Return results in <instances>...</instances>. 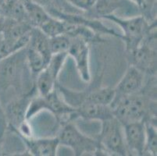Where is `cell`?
<instances>
[{
  "label": "cell",
  "mask_w": 157,
  "mask_h": 156,
  "mask_svg": "<svg viewBox=\"0 0 157 156\" xmlns=\"http://www.w3.org/2000/svg\"><path fill=\"white\" fill-rule=\"evenodd\" d=\"M145 1L147 4V6H148V10L150 11V13H151V10H152V7H153L154 5H155V2H156V0H145Z\"/></svg>",
  "instance_id": "obj_29"
},
{
  "label": "cell",
  "mask_w": 157,
  "mask_h": 156,
  "mask_svg": "<svg viewBox=\"0 0 157 156\" xmlns=\"http://www.w3.org/2000/svg\"><path fill=\"white\" fill-rule=\"evenodd\" d=\"M103 19L109 20L117 24L123 30L124 34L121 35V38L126 44L128 54L131 53L139 46L147 34L156 28V23L149 24L148 20L143 15L124 19L114 14H110L105 16Z\"/></svg>",
  "instance_id": "obj_4"
},
{
  "label": "cell",
  "mask_w": 157,
  "mask_h": 156,
  "mask_svg": "<svg viewBox=\"0 0 157 156\" xmlns=\"http://www.w3.org/2000/svg\"><path fill=\"white\" fill-rule=\"evenodd\" d=\"M1 1H2V0H0V2H1Z\"/></svg>",
  "instance_id": "obj_31"
},
{
  "label": "cell",
  "mask_w": 157,
  "mask_h": 156,
  "mask_svg": "<svg viewBox=\"0 0 157 156\" xmlns=\"http://www.w3.org/2000/svg\"><path fill=\"white\" fill-rule=\"evenodd\" d=\"M122 128L123 125L115 116L102 121L100 134L96 140L102 153L121 156L128 154Z\"/></svg>",
  "instance_id": "obj_6"
},
{
  "label": "cell",
  "mask_w": 157,
  "mask_h": 156,
  "mask_svg": "<svg viewBox=\"0 0 157 156\" xmlns=\"http://www.w3.org/2000/svg\"><path fill=\"white\" fill-rule=\"evenodd\" d=\"M129 55L131 65L148 75L156 74V34L155 29L148 33L139 46Z\"/></svg>",
  "instance_id": "obj_8"
},
{
  "label": "cell",
  "mask_w": 157,
  "mask_h": 156,
  "mask_svg": "<svg viewBox=\"0 0 157 156\" xmlns=\"http://www.w3.org/2000/svg\"><path fill=\"white\" fill-rule=\"evenodd\" d=\"M25 51L28 68L32 75L36 77L37 74L46 67L48 60L42 54L40 53L39 51L29 45L25 47Z\"/></svg>",
  "instance_id": "obj_19"
},
{
  "label": "cell",
  "mask_w": 157,
  "mask_h": 156,
  "mask_svg": "<svg viewBox=\"0 0 157 156\" xmlns=\"http://www.w3.org/2000/svg\"><path fill=\"white\" fill-rule=\"evenodd\" d=\"M76 118L80 117L88 120H103L113 117L110 105L96 104V103H82L78 107L74 108Z\"/></svg>",
  "instance_id": "obj_15"
},
{
  "label": "cell",
  "mask_w": 157,
  "mask_h": 156,
  "mask_svg": "<svg viewBox=\"0 0 157 156\" xmlns=\"http://www.w3.org/2000/svg\"><path fill=\"white\" fill-rule=\"evenodd\" d=\"M124 0H96L91 10L86 13L92 19L103 18L105 16L113 14L117 10L121 8Z\"/></svg>",
  "instance_id": "obj_18"
},
{
  "label": "cell",
  "mask_w": 157,
  "mask_h": 156,
  "mask_svg": "<svg viewBox=\"0 0 157 156\" xmlns=\"http://www.w3.org/2000/svg\"><path fill=\"white\" fill-rule=\"evenodd\" d=\"M30 36H31V32L23 36L21 39L15 42L2 38L0 40V60L3 59L6 57L12 55L16 51L25 48L29 42Z\"/></svg>",
  "instance_id": "obj_22"
},
{
  "label": "cell",
  "mask_w": 157,
  "mask_h": 156,
  "mask_svg": "<svg viewBox=\"0 0 157 156\" xmlns=\"http://www.w3.org/2000/svg\"><path fill=\"white\" fill-rule=\"evenodd\" d=\"M0 10L1 14L6 17L17 21L29 23L21 0H2L0 2Z\"/></svg>",
  "instance_id": "obj_17"
},
{
  "label": "cell",
  "mask_w": 157,
  "mask_h": 156,
  "mask_svg": "<svg viewBox=\"0 0 157 156\" xmlns=\"http://www.w3.org/2000/svg\"><path fill=\"white\" fill-rule=\"evenodd\" d=\"M7 130H8V123L6 117L5 111L0 103V143L3 139Z\"/></svg>",
  "instance_id": "obj_26"
},
{
  "label": "cell",
  "mask_w": 157,
  "mask_h": 156,
  "mask_svg": "<svg viewBox=\"0 0 157 156\" xmlns=\"http://www.w3.org/2000/svg\"><path fill=\"white\" fill-rule=\"evenodd\" d=\"M6 22V17L3 15L0 14V34H2V31H3L4 26H5Z\"/></svg>",
  "instance_id": "obj_28"
},
{
  "label": "cell",
  "mask_w": 157,
  "mask_h": 156,
  "mask_svg": "<svg viewBox=\"0 0 157 156\" xmlns=\"http://www.w3.org/2000/svg\"><path fill=\"white\" fill-rule=\"evenodd\" d=\"M67 56V52L52 54L46 67L37 74L35 81L38 88L47 91L55 88L58 76Z\"/></svg>",
  "instance_id": "obj_10"
},
{
  "label": "cell",
  "mask_w": 157,
  "mask_h": 156,
  "mask_svg": "<svg viewBox=\"0 0 157 156\" xmlns=\"http://www.w3.org/2000/svg\"><path fill=\"white\" fill-rule=\"evenodd\" d=\"M42 110H47L55 116L59 124L73 121L76 118L75 111L63 99L56 88L45 95H35L31 99L26 113L27 120L35 116Z\"/></svg>",
  "instance_id": "obj_3"
},
{
  "label": "cell",
  "mask_w": 157,
  "mask_h": 156,
  "mask_svg": "<svg viewBox=\"0 0 157 156\" xmlns=\"http://www.w3.org/2000/svg\"><path fill=\"white\" fill-rule=\"evenodd\" d=\"M56 137L59 145L71 148L74 155H93L102 153L97 140L82 134L72 121L61 124Z\"/></svg>",
  "instance_id": "obj_5"
},
{
  "label": "cell",
  "mask_w": 157,
  "mask_h": 156,
  "mask_svg": "<svg viewBox=\"0 0 157 156\" xmlns=\"http://www.w3.org/2000/svg\"><path fill=\"white\" fill-rule=\"evenodd\" d=\"M123 128L128 152L135 155H144L146 139L145 121L128 123L123 126Z\"/></svg>",
  "instance_id": "obj_11"
},
{
  "label": "cell",
  "mask_w": 157,
  "mask_h": 156,
  "mask_svg": "<svg viewBox=\"0 0 157 156\" xmlns=\"http://www.w3.org/2000/svg\"><path fill=\"white\" fill-rule=\"evenodd\" d=\"M113 116L123 126L128 123L156 119V101L142 91L115 98L110 104Z\"/></svg>",
  "instance_id": "obj_2"
},
{
  "label": "cell",
  "mask_w": 157,
  "mask_h": 156,
  "mask_svg": "<svg viewBox=\"0 0 157 156\" xmlns=\"http://www.w3.org/2000/svg\"><path fill=\"white\" fill-rule=\"evenodd\" d=\"M26 11L28 19L33 28H39L51 16L42 6L32 0H21Z\"/></svg>",
  "instance_id": "obj_16"
},
{
  "label": "cell",
  "mask_w": 157,
  "mask_h": 156,
  "mask_svg": "<svg viewBox=\"0 0 157 156\" xmlns=\"http://www.w3.org/2000/svg\"><path fill=\"white\" fill-rule=\"evenodd\" d=\"M32 76L27 63L25 48L0 60V94L10 88L18 95L29 92L35 88Z\"/></svg>",
  "instance_id": "obj_1"
},
{
  "label": "cell",
  "mask_w": 157,
  "mask_h": 156,
  "mask_svg": "<svg viewBox=\"0 0 157 156\" xmlns=\"http://www.w3.org/2000/svg\"><path fill=\"white\" fill-rule=\"evenodd\" d=\"M51 53L57 54L67 52L71 44V38L65 34L50 37L48 39Z\"/></svg>",
  "instance_id": "obj_24"
},
{
  "label": "cell",
  "mask_w": 157,
  "mask_h": 156,
  "mask_svg": "<svg viewBox=\"0 0 157 156\" xmlns=\"http://www.w3.org/2000/svg\"><path fill=\"white\" fill-rule=\"evenodd\" d=\"M39 29L43 31L48 38L59 34H64L65 22L62 20L51 17L46 22L40 27Z\"/></svg>",
  "instance_id": "obj_23"
},
{
  "label": "cell",
  "mask_w": 157,
  "mask_h": 156,
  "mask_svg": "<svg viewBox=\"0 0 157 156\" xmlns=\"http://www.w3.org/2000/svg\"><path fill=\"white\" fill-rule=\"evenodd\" d=\"M145 74L137 67L130 66L114 88L115 98L136 94L142 91L144 87Z\"/></svg>",
  "instance_id": "obj_13"
},
{
  "label": "cell",
  "mask_w": 157,
  "mask_h": 156,
  "mask_svg": "<svg viewBox=\"0 0 157 156\" xmlns=\"http://www.w3.org/2000/svg\"><path fill=\"white\" fill-rule=\"evenodd\" d=\"M56 88L66 103L74 108L85 102L110 105L115 97L114 88L110 87L95 88L91 90L76 91L68 89L57 83Z\"/></svg>",
  "instance_id": "obj_7"
},
{
  "label": "cell",
  "mask_w": 157,
  "mask_h": 156,
  "mask_svg": "<svg viewBox=\"0 0 157 156\" xmlns=\"http://www.w3.org/2000/svg\"><path fill=\"white\" fill-rule=\"evenodd\" d=\"M65 1L71 4L74 8L78 9L85 13L91 10L96 2V0H65Z\"/></svg>",
  "instance_id": "obj_25"
},
{
  "label": "cell",
  "mask_w": 157,
  "mask_h": 156,
  "mask_svg": "<svg viewBox=\"0 0 157 156\" xmlns=\"http://www.w3.org/2000/svg\"><path fill=\"white\" fill-rule=\"evenodd\" d=\"M89 41L81 38H71V44L67 51L75 61L77 70L82 81L88 83L91 81L89 68Z\"/></svg>",
  "instance_id": "obj_12"
},
{
  "label": "cell",
  "mask_w": 157,
  "mask_h": 156,
  "mask_svg": "<svg viewBox=\"0 0 157 156\" xmlns=\"http://www.w3.org/2000/svg\"><path fill=\"white\" fill-rule=\"evenodd\" d=\"M0 14H1V10H0Z\"/></svg>",
  "instance_id": "obj_30"
},
{
  "label": "cell",
  "mask_w": 157,
  "mask_h": 156,
  "mask_svg": "<svg viewBox=\"0 0 157 156\" xmlns=\"http://www.w3.org/2000/svg\"><path fill=\"white\" fill-rule=\"evenodd\" d=\"M130 1L135 4L141 10L143 11V16L147 20H148V17L150 15V11L148 10V8L145 0H130Z\"/></svg>",
  "instance_id": "obj_27"
},
{
  "label": "cell",
  "mask_w": 157,
  "mask_h": 156,
  "mask_svg": "<svg viewBox=\"0 0 157 156\" xmlns=\"http://www.w3.org/2000/svg\"><path fill=\"white\" fill-rule=\"evenodd\" d=\"M22 140L29 154L35 156H55L59 146L57 137L50 138H34L16 134Z\"/></svg>",
  "instance_id": "obj_14"
},
{
  "label": "cell",
  "mask_w": 157,
  "mask_h": 156,
  "mask_svg": "<svg viewBox=\"0 0 157 156\" xmlns=\"http://www.w3.org/2000/svg\"><path fill=\"white\" fill-rule=\"evenodd\" d=\"M155 120L152 119H145V154L155 156L157 154V131Z\"/></svg>",
  "instance_id": "obj_21"
},
{
  "label": "cell",
  "mask_w": 157,
  "mask_h": 156,
  "mask_svg": "<svg viewBox=\"0 0 157 156\" xmlns=\"http://www.w3.org/2000/svg\"><path fill=\"white\" fill-rule=\"evenodd\" d=\"M43 7L48 13L52 11L65 13H83L81 10L66 2L65 0H32Z\"/></svg>",
  "instance_id": "obj_20"
},
{
  "label": "cell",
  "mask_w": 157,
  "mask_h": 156,
  "mask_svg": "<svg viewBox=\"0 0 157 156\" xmlns=\"http://www.w3.org/2000/svg\"><path fill=\"white\" fill-rule=\"evenodd\" d=\"M37 90L34 88L31 91L18 95L16 98L11 100L4 108L8 129L10 131L17 130L21 124L28 121L26 113L31 99L36 95Z\"/></svg>",
  "instance_id": "obj_9"
}]
</instances>
